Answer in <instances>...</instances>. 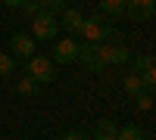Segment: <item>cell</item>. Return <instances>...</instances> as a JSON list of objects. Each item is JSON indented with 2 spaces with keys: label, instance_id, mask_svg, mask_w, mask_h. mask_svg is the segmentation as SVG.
Instances as JSON below:
<instances>
[{
  "label": "cell",
  "instance_id": "obj_6",
  "mask_svg": "<svg viewBox=\"0 0 156 140\" xmlns=\"http://www.w3.org/2000/svg\"><path fill=\"white\" fill-rule=\"evenodd\" d=\"M125 12L131 22H150L156 16V0H125Z\"/></svg>",
  "mask_w": 156,
  "mask_h": 140
},
{
  "label": "cell",
  "instance_id": "obj_10",
  "mask_svg": "<svg viewBox=\"0 0 156 140\" xmlns=\"http://www.w3.org/2000/svg\"><path fill=\"white\" fill-rule=\"evenodd\" d=\"M59 16H62V28L72 31V34H78V28H81V22H84L81 12H78V9H62Z\"/></svg>",
  "mask_w": 156,
  "mask_h": 140
},
{
  "label": "cell",
  "instance_id": "obj_7",
  "mask_svg": "<svg viewBox=\"0 0 156 140\" xmlns=\"http://www.w3.org/2000/svg\"><path fill=\"white\" fill-rule=\"evenodd\" d=\"M78 59V41L75 37H62V41H56V47L50 50V62H75Z\"/></svg>",
  "mask_w": 156,
  "mask_h": 140
},
{
  "label": "cell",
  "instance_id": "obj_13",
  "mask_svg": "<svg viewBox=\"0 0 156 140\" xmlns=\"http://www.w3.org/2000/svg\"><path fill=\"white\" fill-rule=\"evenodd\" d=\"M34 3H37L41 12H53V16H59L66 9V0H34Z\"/></svg>",
  "mask_w": 156,
  "mask_h": 140
},
{
  "label": "cell",
  "instance_id": "obj_2",
  "mask_svg": "<svg viewBox=\"0 0 156 140\" xmlns=\"http://www.w3.org/2000/svg\"><path fill=\"white\" fill-rule=\"evenodd\" d=\"M78 62L87 72L106 69V44H78Z\"/></svg>",
  "mask_w": 156,
  "mask_h": 140
},
{
  "label": "cell",
  "instance_id": "obj_3",
  "mask_svg": "<svg viewBox=\"0 0 156 140\" xmlns=\"http://www.w3.org/2000/svg\"><path fill=\"white\" fill-rule=\"evenodd\" d=\"M59 34V19L53 12H37L31 16V37L34 41H53Z\"/></svg>",
  "mask_w": 156,
  "mask_h": 140
},
{
  "label": "cell",
  "instance_id": "obj_20",
  "mask_svg": "<svg viewBox=\"0 0 156 140\" xmlns=\"http://www.w3.org/2000/svg\"><path fill=\"white\" fill-rule=\"evenodd\" d=\"M62 140H90V137H87V134H81V131H69Z\"/></svg>",
  "mask_w": 156,
  "mask_h": 140
},
{
  "label": "cell",
  "instance_id": "obj_14",
  "mask_svg": "<svg viewBox=\"0 0 156 140\" xmlns=\"http://www.w3.org/2000/svg\"><path fill=\"white\" fill-rule=\"evenodd\" d=\"M115 140H144V134H140V128H137V125H125V128H119Z\"/></svg>",
  "mask_w": 156,
  "mask_h": 140
},
{
  "label": "cell",
  "instance_id": "obj_1",
  "mask_svg": "<svg viewBox=\"0 0 156 140\" xmlns=\"http://www.w3.org/2000/svg\"><path fill=\"white\" fill-rule=\"evenodd\" d=\"M78 34L84 37V44H119V28L112 25V19H106L100 12V16H87L84 22H81V28H78Z\"/></svg>",
  "mask_w": 156,
  "mask_h": 140
},
{
  "label": "cell",
  "instance_id": "obj_12",
  "mask_svg": "<svg viewBox=\"0 0 156 140\" xmlns=\"http://www.w3.org/2000/svg\"><path fill=\"white\" fill-rule=\"evenodd\" d=\"M122 87H125V94H128V97L144 94V84H140V75H137V72H128V75H125V81H122Z\"/></svg>",
  "mask_w": 156,
  "mask_h": 140
},
{
  "label": "cell",
  "instance_id": "obj_21",
  "mask_svg": "<svg viewBox=\"0 0 156 140\" xmlns=\"http://www.w3.org/2000/svg\"><path fill=\"white\" fill-rule=\"evenodd\" d=\"M22 9H25V12H28V16H37V12H41V9H37V3H34V0H28V3H25Z\"/></svg>",
  "mask_w": 156,
  "mask_h": 140
},
{
  "label": "cell",
  "instance_id": "obj_4",
  "mask_svg": "<svg viewBox=\"0 0 156 140\" xmlns=\"http://www.w3.org/2000/svg\"><path fill=\"white\" fill-rule=\"evenodd\" d=\"M28 78H34L37 84H50L56 78V72H53V62H50V56H41V53H34L28 59Z\"/></svg>",
  "mask_w": 156,
  "mask_h": 140
},
{
  "label": "cell",
  "instance_id": "obj_16",
  "mask_svg": "<svg viewBox=\"0 0 156 140\" xmlns=\"http://www.w3.org/2000/svg\"><path fill=\"white\" fill-rule=\"evenodd\" d=\"M16 90H19L22 97H34V94H37V81H34V78H28V75H25V78H22V81L16 84Z\"/></svg>",
  "mask_w": 156,
  "mask_h": 140
},
{
  "label": "cell",
  "instance_id": "obj_11",
  "mask_svg": "<svg viewBox=\"0 0 156 140\" xmlns=\"http://www.w3.org/2000/svg\"><path fill=\"white\" fill-rule=\"evenodd\" d=\"M100 12H103L106 19L122 16V12H125V0H100Z\"/></svg>",
  "mask_w": 156,
  "mask_h": 140
},
{
  "label": "cell",
  "instance_id": "obj_5",
  "mask_svg": "<svg viewBox=\"0 0 156 140\" xmlns=\"http://www.w3.org/2000/svg\"><path fill=\"white\" fill-rule=\"evenodd\" d=\"M9 47H12L9 50L12 59H31L37 53V41H34L31 34H22V31H16V34L9 37Z\"/></svg>",
  "mask_w": 156,
  "mask_h": 140
},
{
  "label": "cell",
  "instance_id": "obj_8",
  "mask_svg": "<svg viewBox=\"0 0 156 140\" xmlns=\"http://www.w3.org/2000/svg\"><path fill=\"white\" fill-rule=\"evenodd\" d=\"M131 59L125 44H106V66H125V62Z\"/></svg>",
  "mask_w": 156,
  "mask_h": 140
},
{
  "label": "cell",
  "instance_id": "obj_19",
  "mask_svg": "<svg viewBox=\"0 0 156 140\" xmlns=\"http://www.w3.org/2000/svg\"><path fill=\"white\" fill-rule=\"evenodd\" d=\"M25 3H28V0H3V6H6V9H22Z\"/></svg>",
  "mask_w": 156,
  "mask_h": 140
},
{
  "label": "cell",
  "instance_id": "obj_9",
  "mask_svg": "<svg viewBox=\"0 0 156 140\" xmlns=\"http://www.w3.org/2000/svg\"><path fill=\"white\" fill-rule=\"evenodd\" d=\"M115 134H119V125L109 121V118H103V121H97L94 137H90V140H115Z\"/></svg>",
  "mask_w": 156,
  "mask_h": 140
},
{
  "label": "cell",
  "instance_id": "obj_18",
  "mask_svg": "<svg viewBox=\"0 0 156 140\" xmlns=\"http://www.w3.org/2000/svg\"><path fill=\"white\" fill-rule=\"evenodd\" d=\"M134 100H137V109L140 112H150L153 109V94H137Z\"/></svg>",
  "mask_w": 156,
  "mask_h": 140
},
{
  "label": "cell",
  "instance_id": "obj_15",
  "mask_svg": "<svg viewBox=\"0 0 156 140\" xmlns=\"http://www.w3.org/2000/svg\"><path fill=\"white\" fill-rule=\"evenodd\" d=\"M12 69H16V59H12L6 50H0V78H9Z\"/></svg>",
  "mask_w": 156,
  "mask_h": 140
},
{
  "label": "cell",
  "instance_id": "obj_17",
  "mask_svg": "<svg viewBox=\"0 0 156 140\" xmlns=\"http://www.w3.org/2000/svg\"><path fill=\"white\" fill-rule=\"evenodd\" d=\"M134 72H137V75H144V72H153V53H144V56H137V59H134Z\"/></svg>",
  "mask_w": 156,
  "mask_h": 140
}]
</instances>
